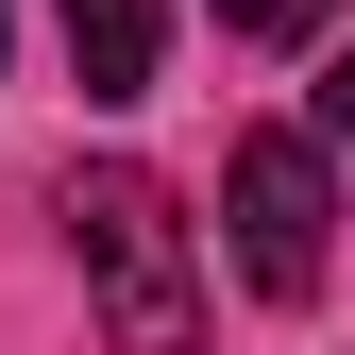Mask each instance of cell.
Listing matches in <instances>:
<instances>
[{
	"label": "cell",
	"mask_w": 355,
	"mask_h": 355,
	"mask_svg": "<svg viewBox=\"0 0 355 355\" xmlns=\"http://www.w3.org/2000/svg\"><path fill=\"white\" fill-rule=\"evenodd\" d=\"M68 254L102 288V338L119 355H203V271H187V220H169L153 169H68Z\"/></svg>",
	"instance_id": "6da1fadb"
},
{
	"label": "cell",
	"mask_w": 355,
	"mask_h": 355,
	"mask_svg": "<svg viewBox=\"0 0 355 355\" xmlns=\"http://www.w3.org/2000/svg\"><path fill=\"white\" fill-rule=\"evenodd\" d=\"M220 237H237V288L322 304V271H338V153H322V136H237V169H220Z\"/></svg>",
	"instance_id": "7a4b0ae2"
},
{
	"label": "cell",
	"mask_w": 355,
	"mask_h": 355,
	"mask_svg": "<svg viewBox=\"0 0 355 355\" xmlns=\"http://www.w3.org/2000/svg\"><path fill=\"white\" fill-rule=\"evenodd\" d=\"M51 17H68V68H85V102H153L169 0H51Z\"/></svg>",
	"instance_id": "3957f363"
},
{
	"label": "cell",
	"mask_w": 355,
	"mask_h": 355,
	"mask_svg": "<svg viewBox=\"0 0 355 355\" xmlns=\"http://www.w3.org/2000/svg\"><path fill=\"white\" fill-rule=\"evenodd\" d=\"M322 17H338V0H220V34H237V51H304Z\"/></svg>",
	"instance_id": "277c9868"
},
{
	"label": "cell",
	"mask_w": 355,
	"mask_h": 355,
	"mask_svg": "<svg viewBox=\"0 0 355 355\" xmlns=\"http://www.w3.org/2000/svg\"><path fill=\"white\" fill-rule=\"evenodd\" d=\"M322 153H355V51H338V85H322Z\"/></svg>",
	"instance_id": "5b68a950"
}]
</instances>
